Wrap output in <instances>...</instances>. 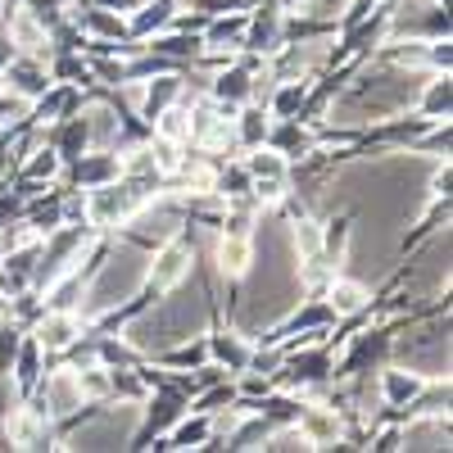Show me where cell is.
<instances>
[{
  "mask_svg": "<svg viewBox=\"0 0 453 453\" xmlns=\"http://www.w3.org/2000/svg\"><path fill=\"white\" fill-rule=\"evenodd\" d=\"M145 268H150V250H136V245H119L109 250V258L100 263L96 273H87V286H82V318H100L109 309L127 304V299L145 286Z\"/></svg>",
  "mask_w": 453,
  "mask_h": 453,
  "instance_id": "1",
  "label": "cell"
},
{
  "mask_svg": "<svg viewBox=\"0 0 453 453\" xmlns=\"http://www.w3.org/2000/svg\"><path fill=\"white\" fill-rule=\"evenodd\" d=\"M136 426H141V403L127 399L119 408H104L100 418L82 422L78 431L64 440V449H123V444H132Z\"/></svg>",
  "mask_w": 453,
  "mask_h": 453,
  "instance_id": "2",
  "label": "cell"
},
{
  "mask_svg": "<svg viewBox=\"0 0 453 453\" xmlns=\"http://www.w3.org/2000/svg\"><path fill=\"white\" fill-rule=\"evenodd\" d=\"M191 263H196V250L186 245L181 236H168L164 245H155V254H150L145 281L155 290H177L186 277H191Z\"/></svg>",
  "mask_w": 453,
  "mask_h": 453,
  "instance_id": "3",
  "label": "cell"
},
{
  "mask_svg": "<svg viewBox=\"0 0 453 453\" xmlns=\"http://www.w3.org/2000/svg\"><path fill=\"white\" fill-rule=\"evenodd\" d=\"M0 78H5V91H14V96H23V100H42V96L55 87L50 64H46L42 55H14Z\"/></svg>",
  "mask_w": 453,
  "mask_h": 453,
  "instance_id": "4",
  "label": "cell"
},
{
  "mask_svg": "<svg viewBox=\"0 0 453 453\" xmlns=\"http://www.w3.org/2000/svg\"><path fill=\"white\" fill-rule=\"evenodd\" d=\"M123 226L132 232V241H145V245L155 241V245H164L168 236H181V209H177V204H159V209H155V204L145 200Z\"/></svg>",
  "mask_w": 453,
  "mask_h": 453,
  "instance_id": "5",
  "label": "cell"
},
{
  "mask_svg": "<svg viewBox=\"0 0 453 453\" xmlns=\"http://www.w3.org/2000/svg\"><path fill=\"white\" fill-rule=\"evenodd\" d=\"M82 331H87V318L78 309H46V318L32 326L36 345H42L46 354H64L73 340H82Z\"/></svg>",
  "mask_w": 453,
  "mask_h": 453,
  "instance_id": "6",
  "label": "cell"
},
{
  "mask_svg": "<svg viewBox=\"0 0 453 453\" xmlns=\"http://www.w3.org/2000/svg\"><path fill=\"white\" fill-rule=\"evenodd\" d=\"M295 426L304 431V440H309L313 449H331V444L345 440V422H340V412L326 408V403H299Z\"/></svg>",
  "mask_w": 453,
  "mask_h": 453,
  "instance_id": "7",
  "label": "cell"
},
{
  "mask_svg": "<svg viewBox=\"0 0 453 453\" xmlns=\"http://www.w3.org/2000/svg\"><path fill=\"white\" fill-rule=\"evenodd\" d=\"M186 96V78L177 68H164V73H150V82H141V119H155L159 109H168L173 100Z\"/></svg>",
  "mask_w": 453,
  "mask_h": 453,
  "instance_id": "8",
  "label": "cell"
},
{
  "mask_svg": "<svg viewBox=\"0 0 453 453\" xmlns=\"http://www.w3.org/2000/svg\"><path fill=\"white\" fill-rule=\"evenodd\" d=\"M367 304H372L367 281H358V277H331V286H326L331 318H358V313H367Z\"/></svg>",
  "mask_w": 453,
  "mask_h": 453,
  "instance_id": "9",
  "label": "cell"
},
{
  "mask_svg": "<svg viewBox=\"0 0 453 453\" xmlns=\"http://www.w3.org/2000/svg\"><path fill=\"white\" fill-rule=\"evenodd\" d=\"M250 87H254V73L241 68V64H232V59H226L222 73H213V78H209V96H213L218 104H226V109L250 104Z\"/></svg>",
  "mask_w": 453,
  "mask_h": 453,
  "instance_id": "10",
  "label": "cell"
},
{
  "mask_svg": "<svg viewBox=\"0 0 453 453\" xmlns=\"http://www.w3.org/2000/svg\"><path fill=\"white\" fill-rule=\"evenodd\" d=\"M422 386H426V376L412 372V367H390V372L376 376V395H381V403H390V408H408Z\"/></svg>",
  "mask_w": 453,
  "mask_h": 453,
  "instance_id": "11",
  "label": "cell"
},
{
  "mask_svg": "<svg viewBox=\"0 0 453 453\" xmlns=\"http://www.w3.org/2000/svg\"><path fill=\"white\" fill-rule=\"evenodd\" d=\"M82 127H87V150H113L119 145V113L104 100L82 104Z\"/></svg>",
  "mask_w": 453,
  "mask_h": 453,
  "instance_id": "12",
  "label": "cell"
},
{
  "mask_svg": "<svg viewBox=\"0 0 453 453\" xmlns=\"http://www.w3.org/2000/svg\"><path fill=\"white\" fill-rule=\"evenodd\" d=\"M10 42H14V50L19 55H42L46 50V42H50V27L36 19L32 10H10Z\"/></svg>",
  "mask_w": 453,
  "mask_h": 453,
  "instance_id": "13",
  "label": "cell"
},
{
  "mask_svg": "<svg viewBox=\"0 0 453 453\" xmlns=\"http://www.w3.org/2000/svg\"><path fill=\"white\" fill-rule=\"evenodd\" d=\"M399 449H449V418H412L399 431Z\"/></svg>",
  "mask_w": 453,
  "mask_h": 453,
  "instance_id": "14",
  "label": "cell"
},
{
  "mask_svg": "<svg viewBox=\"0 0 453 453\" xmlns=\"http://www.w3.org/2000/svg\"><path fill=\"white\" fill-rule=\"evenodd\" d=\"M209 354L218 367H226V376H241L250 363V340H245V331H222L209 340Z\"/></svg>",
  "mask_w": 453,
  "mask_h": 453,
  "instance_id": "15",
  "label": "cell"
},
{
  "mask_svg": "<svg viewBox=\"0 0 453 453\" xmlns=\"http://www.w3.org/2000/svg\"><path fill=\"white\" fill-rule=\"evenodd\" d=\"M42 354H46V349L36 345V335H23V340H19V349H14V363H10L19 395H32V386L42 381Z\"/></svg>",
  "mask_w": 453,
  "mask_h": 453,
  "instance_id": "16",
  "label": "cell"
},
{
  "mask_svg": "<svg viewBox=\"0 0 453 453\" xmlns=\"http://www.w3.org/2000/svg\"><path fill=\"white\" fill-rule=\"evenodd\" d=\"M418 104H422V119L449 123V104H453L449 73H426V82H422V91H418Z\"/></svg>",
  "mask_w": 453,
  "mask_h": 453,
  "instance_id": "17",
  "label": "cell"
},
{
  "mask_svg": "<svg viewBox=\"0 0 453 453\" xmlns=\"http://www.w3.org/2000/svg\"><path fill=\"white\" fill-rule=\"evenodd\" d=\"M113 177H123L119 168V155H109V150H87V155H78V186L82 191H91V186H104Z\"/></svg>",
  "mask_w": 453,
  "mask_h": 453,
  "instance_id": "18",
  "label": "cell"
},
{
  "mask_svg": "<svg viewBox=\"0 0 453 453\" xmlns=\"http://www.w3.org/2000/svg\"><path fill=\"white\" fill-rule=\"evenodd\" d=\"M173 0H141V5L132 10V23H127V32L136 36H155V32H164V27H173Z\"/></svg>",
  "mask_w": 453,
  "mask_h": 453,
  "instance_id": "19",
  "label": "cell"
},
{
  "mask_svg": "<svg viewBox=\"0 0 453 453\" xmlns=\"http://www.w3.org/2000/svg\"><path fill=\"white\" fill-rule=\"evenodd\" d=\"M250 263H254V241L222 232V241H218V268H222V277H245Z\"/></svg>",
  "mask_w": 453,
  "mask_h": 453,
  "instance_id": "20",
  "label": "cell"
},
{
  "mask_svg": "<svg viewBox=\"0 0 453 453\" xmlns=\"http://www.w3.org/2000/svg\"><path fill=\"white\" fill-rule=\"evenodd\" d=\"M290 250H295V258H318V254H326V226H322L318 218L299 213V218L290 222Z\"/></svg>",
  "mask_w": 453,
  "mask_h": 453,
  "instance_id": "21",
  "label": "cell"
},
{
  "mask_svg": "<svg viewBox=\"0 0 453 453\" xmlns=\"http://www.w3.org/2000/svg\"><path fill=\"white\" fill-rule=\"evenodd\" d=\"M145 50H155V55L168 59V64H186V59H200V55H204V46H200L196 32H177V36L155 32V42H150Z\"/></svg>",
  "mask_w": 453,
  "mask_h": 453,
  "instance_id": "22",
  "label": "cell"
},
{
  "mask_svg": "<svg viewBox=\"0 0 453 453\" xmlns=\"http://www.w3.org/2000/svg\"><path fill=\"white\" fill-rule=\"evenodd\" d=\"M59 173H64V159H59V150L46 145V141L23 155V181H42V186H50Z\"/></svg>",
  "mask_w": 453,
  "mask_h": 453,
  "instance_id": "23",
  "label": "cell"
},
{
  "mask_svg": "<svg viewBox=\"0 0 453 453\" xmlns=\"http://www.w3.org/2000/svg\"><path fill=\"white\" fill-rule=\"evenodd\" d=\"M204 440H209V412L196 408V418H186V412H181V418L173 422L164 449H204Z\"/></svg>",
  "mask_w": 453,
  "mask_h": 453,
  "instance_id": "24",
  "label": "cell"
},
{
  "mask_svg": "<svg viewBox=\"0 0 453 453\" xmlns=\"http://www.w3.org/2000/svg\"><path fill=\"white\" fill-rule=\"evenodd\" d=\"M245 168H250V177H254V181H258V177L290 181V159L281 155V150H273V145H254L250 155H245Z\"/></svg>",
  "mask_w": 453,
  "mask_h": 453,
  "instance_id": "25",
  "label": "cell"
},
{
  "mask_svg": "<svg viewBox=\"0 0 453 453\" xmlns=\"http://www.w3.org/2000/svg\"><path fill=\"white\" fill-rule=\"evenodd\" d=\"M150 123H155V136H168V141H181V145L191 141V109H186L181 100H173L168 109H159Z\"/></svg>",
  "mask_w": 453,
  "mask_h": 453,
  "instance_id": "26",
  "label": "cell"
},
{
  "mask_svg": "<svg viewBox=\"0 0 453 453\" xmlns=\"http://www.w3.org/2000/svg\"><path fill=\"white\" fill-rule=\"evenodd\" d=\"M73 372H78V386H82L87 403H100V399L113 395V376H109L104 363H87V367H73Z\"/></svg>",
  "mask_w": 453,
  "mask_h": 453,
  "instance_id": "27",
  "label": "cell"
},
{
  "mask_svg": "<svg viewBox=\"0 0 453 453\" xmlns=\"http://www.w3.org/2000/svg\"><path fill=\"white\" fill-rule=\"evenodd\" d=\"M250 186H254V177H250L245 164H232V168H222V173L213 177V191H218L222 200H241V196H250Z\"/></svg>",
  "mask_w": 453,
  "mask_h": 453,
  "instance_id": "28",
  "label": "cell"
},
{
  "mask_svg": "<svg viewBox=\"0 0 453 453\" xmlns=\"http://www.w3.org/2000/svg\"><path fill=\"white\" fill-rule=\"evenodd\" d=\"M150 155H155V173L164 177V173H177L181 168V141H168V136H155L150 141Z\"/></svg>",
  "mask_w": 453,
  "mask_h": 453,
  "instance_id": "29",
  "label": "cell"
},
{
  "mask_svg": "<svg viewBox=\"0 0 453 453\" xmlns=\"http://www.w3.org/2000/svg\"><path fill=\"white\" fill-rule=\"evenodd\" d=\"M159 358H164L168 367H191V372H196V367H200V363L209 358V345H191V349H173V354H168V349H159Z\"/></svg>",
  "mask_w": 453,
  "mask_h": 453,
  "instance_id": "30",
  "label": "cell"
},
{
  "mask_svg": "<svg viewBox=\"0 0 453 453\" xmlns=\"http://www.w3.org/2000/svg\"><path fill=\"white\" fill-rule=\"evenodd\" d=\"M204 19H218V14H236V10H250V0H196Z\"/></svg>",
  "mask_w": 453,
  "mask_h": 453,
  "instance_id": "31",
  "label": "cell"
},
{
  "mask_svg": "<svg viewBox=\"0 0 453 453\" xmlns=\"http://www.w3.org/2000/svg\"><path fill=\"white\" fill-rule=\"evenodd\" d=\"M59 10H64V0H32V14L42 19L46 27H50V23H59Z\"/></svg>",
  "mask_w": 453,
  "mask_h": 453,
  "instance_id": "32",
  "label": "cell"
},
{
  "mask_svg": "<svg viewBox=\"0 0 453 453\" xmlns=\"http://www.w3.org/2000/svg\"><path fill=\"white\" fill-rule=\"evenodd\" d=\"M96 5H104V10H119V14H132L141 0H96Z\"/></svg>",
  "mask_w": 453,
  "mask_h": 453,
  "instance_id": "33",
  "label": "cell"
},
{
  "mask_svg": "<svg viewBox=\"0 0 453 453\" xmlns=\"http://www.w3.org/2000/svg\"><path fill=\"white\" fill-rule=\"evenodd\" d=\"M14 55H19V50H14V42H10L5 32H0V73H5V64H10Z\"/></svg>",
  "mask_w": 453,
  "mask_h": 453,
  "instance_id": "34",
  "label": "cell"
},
{
  "mask_svg": "<svg viewBox=\"0 0 453 453\" xmlns=\"http://www.w3.org/2000/svg\"><path fill=\"white\" fill-rule=\"evenodd\" d=\"M0 173H5V155H0Z\"/></svg>",
  "mask_w": 453,
  "mask_h": 453,
  "instance_id": "35",
  "label": "cell"
},
{
  "mask_svg": "<svg viewBox=\"0 0 453 453\" xmlns=\"http://www.w3.org/2000/svg\"><path fill=\"white\" fill-rule=\"evenodd\" d=\"M435 5H449V0H435Z\"/></svg>",
  "mask_w": 453,
  "mask_h": 453,
  "instance_id": "36",
  "label": "cell"
}]
</instances>
